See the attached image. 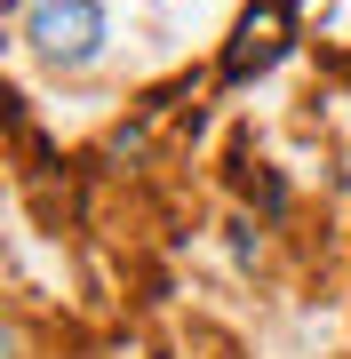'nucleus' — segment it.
<instances>
[{"label": "nucleus", "instance_id": "1", "mask_svg": "<svg viewBox=\"0 0 351 359\" xmlns=\"http://www.w3.org/2000/svg\"><path fill=\"white\" fill-rule=\"evenodd\" d=\"M96 40H104V8L96 0H40L32 8V48L48 65H88Z\"/></svg>", "mask_w": 351, "mask_h": 359}]
</instances>
